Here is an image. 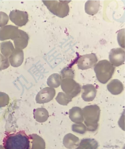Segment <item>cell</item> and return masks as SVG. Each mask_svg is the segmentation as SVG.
Masks as SVG:
<instances>
[{"label":"cell","instance_id":"6da1fadb","mask_svg":"<svg viewBox=\"0 0 125 149\" xmlns=\"http://www.w3.org/2000/svg\"><path fill=\"white\" fill-rule=\"evenodd\" d=\"M33 139L25 131L7 132L3 141L5 149H31Z\"/></svg>","mask_w":125,"mask_h":149},{"label":"cell","instance_id":"7a4b0ae2","mask_svg":"<svg viewBox=\"0 0 125 149\" xmlns=\"http://www.w3.org/2000/svg\"><path fill=\"white\" fill-rule=\"evenodd\" d=\"M84 120L87 130L95 132L98 127L101 110L97 105H90L82 109Z\"/></svg>","mask_w":125,"mask_h":149},{"label":"cell","instance_id":"3957f363","mask_svg":"<svg viewBox=\"0 0 125 149\" xmlns=\"http://www.w3.org/2000/svg\"><path fill=\"white\" fill-rule=\"evenodd\" d=\"M115 67L106 60H101L96 64L94 71L98 81L102 84H106L112 78Z\"/></svg>","mask_w":125,"mask_h":149},{"label":"cell","instance_id":"277c9868","mask_svg":"<svg viewBox=\"0 0 125 149\" xmlns=\"http://www.w3.org/2000/svg\"><path fill=\"white\" fill-rule=\"evenodd\" d=\"M71 1H46L49 10L59 17L63 18L68 15L69 7L68 4Z\"/></svg>","mask_w":125,"mask_h":149},{"label":"cell","instance_id":"5b68a950","mask_svg":"<svg viewBox=\"0 0 125 149\" xmlns=\"http://www.w3.org/2000/svg\"><path fill=\"white\" fill-rule=\"evenodd\" d=\"M61 85L62 89L65 93L72 98L77 96L81 92V86L73 79H63Z\"/></svg>","mask_w":125,"mask_h":149},{"label":"cell","instance_id":"8992f818","mask_svg":"<svg viewBox=\"0 0 125 149\" xmlns=\"http://www.w3.org/2000/svg\"><path fill=\"white\" fill-rule=\"evenodd\" d=\"M98 61L96 54L94 53L81 56L77 61L79 69L86 70L95 67Z\"/></svg>","mask_w":125,"mask_h":149},{"label":"cell","instance_id":"52a82bcc","mask_svg":"<svg viewBox=\"0 0 125 149\" xmlns=\"http://www.w3.org/2000/svg\"><path fill=\"white\" fill-rule=\"evenodd\" d=\"M110 63L115 67L122 65L125 61V51L122 48H113L110 50L109 54Z\"/></svg>","mask_w":125,"mask_h":149},{"label":"cell","instance_id":"ba28073f","mask_svg":"<svg viewBox=\"0 0 125 149\" xmlns=\"http://www.w3.org/2000/svg\"><path fill=\"white\" fill-rule=\"evenodd\" d=\"M81 97L86 102L94 100L96 96L97 90L95 87L92 84H87L83 86Z\"/></svg>","mask_w":125,"mask_h":149},{"label":"cell","instance_id":"9c48e42d","mask_svg":"<svg viewBox=\"0 0 125 149\" xmlns=\"http://www.w3.org/2000/svg\"><path fill=\"white\" fill-rule=\"evenodd\" d=\"M69 118L74 123H82L84 121L82 109L79 107H73L69 111Z\"/></svg>","mask_w":125,"mask_h":149},{"label":"cell","instance_id":"30bf717a","mask_svg":"<svg viewBox=\"0 0 125 149\" xmlns=\"http://www.w3.org/2000/svg\"><path fill=\"white\" fill-rule=\"evenodd\" d=\"M108 91L113 95H119L124 90L123 84L118 79H113L107 85Z\"/></svg>","mask_w":125,"mask_h":149},{"label":"cell","instance_id":"8fae6325","mask_svg":"<svg viewBox=\"0 0 125 149\" xmlns=\"http://www.w3.org/2000/svg\"><path fill=\"white\" fill-rule=\"evenodd\" d=\"M99 1H88L85 3V12L88 15H94L99 11Z\"/></svg>","mask_w":125,"mask_h":149},{"label":"cell","instance_id":"7c38bea8","mask_svg":"<svg viewBox=\"0 0 125 149\" xmlns=\"http://www.w3.org/2000/svg\"><path fill=\"white\" fill-rule=\"evenodd\" d=\"M62 78L61 75L58 74H53L49 77L47 84L53 88H57L61 85Z\"/></svg>","mask_w":125,"mask_h":149},{"label":"cell","instance_id":"4fadbf2b","mask_svg":"<svg viewBox=\"0 0 125 149\" xmlns=\"http://www.w3.org/2000/svg\"><path fill=\"white\" fill-rule=\"evenodd\" d=\"M56 100L60 104L67 105L69 103L72 101V98L63 92H59L56 98Z\"/></svg>","mask_w":125,"mask_h":149},{"label":"cell","instance_id":"5bb4252c","mask_svg":"<svg viewBox=\"0 0 125 149\" xmlns=\"http://www.w3.org/2000/svg\"><path fill=\"white\" fill-rule=\"evenodd\" d=\"M78 138L71 133L66 134L63 139V144L65 146L76 144L78 143Z\"/></svg>","mask_w":125,"mask_h":149},{"label":"cell","instance_id":"9a60e30c","mask_svg":"<svg viewBox=\"0 0 125 149\" xmlns=\"http://www.w3.org/2000/svg\"><path fill=\"white\" fill-rule=\"evenodd\" d=\"M61 77L63 79L65 78L74 79V70L69 67H66L63 68L61 72Z\"/></svg>","mask_w":125,"mask_h":149},{"label":"cell","instance_id":"2e32d148","mask_svg":"<svg viewBox=\"0 0 125 149\" xmlns=\"http://www.w3.org/2000/svg\"><path fill=\"white\" fill-rule=\"evenodd\" d=\"M72 128L73 132L80 134H85L87 131L86 126L82 123L74 124Z\"/></svg>","mask_w":125,"mask_h":149},{"label":"cell","instance_id":"e0dca14e","mask_svg":"<svg viewBox=\"0 0 125 149\" xmlns=\"http://www.w3.org/2000/svg\"><path fill=\"white\" fill-rule=\"evenodd\" d=\"M124 29H122L119 32L118 34L117 39L118 41L119 44L120 45L121 47L124 48V40H123V39H124V36L123 37V36H124Z\"/></svg>","mask_w":125,"mask_h":149}]
</instances>
